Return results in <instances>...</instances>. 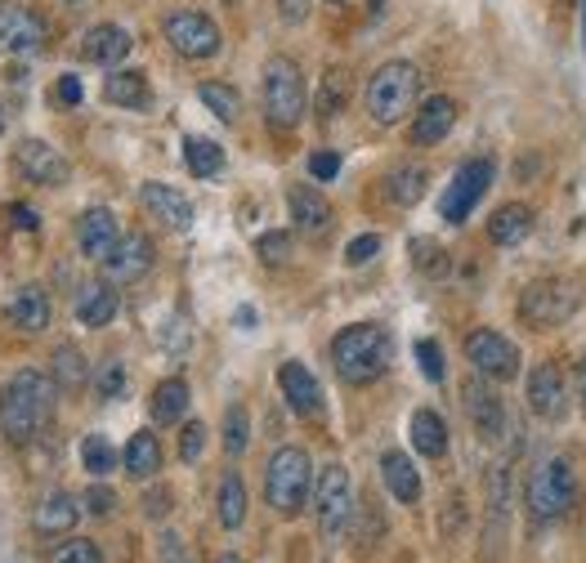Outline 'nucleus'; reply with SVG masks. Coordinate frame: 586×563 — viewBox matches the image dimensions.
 Instances as JSON below:
<instances>
[{"mask_svg": "<svg viewBox=\"0 0 586 563\" xmlns=\"http://www.w3.org/2000/svg\"><path fill=\"white\" fill-rule=\"evenodd\" d=\"M54 407H59V385L54 375L46 371H18L14 381L0 389V438L14 443V447H27L46 434V425L54 421Z\"/></svg>", "mask_w": 586, "mask_h": 563, "instance_id": "nucleus-1", "label": "nucleus"}, {"mask_svg": "<svg viewBox=\"0 0 586 563\" xmlns=\"http://www.w3.org/2000/svg\"><path fill=\"white\" fill-rule=\"evenodd\" d=\"M394 362V335L381 322H354L332 335V367L345 385H372Z\"/></svg>", "mask_w": 586, "mask_h": 563, "instance_id": "nucleus-2", "label": "nucleus"}, {"mask_svg": "<svg viewBox=\"0 0 586 563\" xmlns=\"http://www.w3.org/2000/svg\"><path fill=\"white\" fill-rule=\"evenodd\" d=\"M421 103V67L408 59H390L372 72L368 81V117L377 126H398L408 121Z\"/></svg>", "mask_w": 586, "mask_h": 563, "instance_id": "nucleus-3", "label": "nucleus"}, {"mask_svg": "<svg viewBox=\"0 0 586 563\" xmlns=\"http://www.w3.org/2000/svg\"><path fill=\"white\" fill-rule=\"evenodd\" d=\"M314 492V461L305 447H278L265 465V501L273 514L296 519Z\"/></svg>", "mask_w": 586, "mask_h": 563, "instance_id": "nucleus-4", "label": "nucleus"}, {"mask_svg": "<svg viewBox=\"0 0 586 563\" xmlns=\"http://www.w3.org/2000/svg\"><path fill=\"white\" fill-rule=\"evenodd\" d=\"M260 99H265V121L273 130H296L309 112V94H305V77H301V63L273 54L265 63V77H260Z\"/></svg>", "mask_w": 586, "mask_h": 563, "instance_id": "nucleus-5", "label": "nucleus"}, {"mask_svg": "<svg viewBox=\"0 0 586 563\" xmlns=\"http://www.w3.org/2000/svg\"><path fill=\"white\" fill-rule=\"evenodd\" d=\"M577 305H582V286L573 278H537L520 295V322L551 331V327L569 322L577 314Z\"/></svg>", "mask_w": 586, "mask_h": 563, "instance_id": "nucleus-6", "label": "nucleus"}, {"mask_svg": "<svg viewBox=\"0 0 586 563\" xmlns=\"http://www.w3.org/2000/svg\"><path fill=\"white\" fill-rule=\"evenodd\" d=\"M577 506V474L569 457L542 461L537 474L528 478V510L537 523H556Z\"/></svg>", "mask_w": 586, "mask_h": 563, "instance_id": "nucleus-7", "label": "nucleus"}, {"mask_svg": "<svg viewBox=\"0 0 586 563\" xmlns=\"http://www.w3.org/2000/svg\"><path fill=\"white\" fill-rule=\"evenodd\" d=\"M314 514H318V528L322 537H341L354 519V483H349V470L341 461L322 465L318 474V487H314Z\"/></svg>", "mask_w": 586, "mask_h": 563, "instance_id": "nucleus-8", "label": "nucleus"}, {"mask_svg": "<svg viewBox=\"0 0 586 563\" xmlns=\"http://www.w3.org/2000/svg\"><path fill=\"white\" fill-rule=\"evenodd\" d=\"M162 31H166L170 50H175L179 59H189V63L215 59L219 46H225V36H219L215 18H211V14H198V10H175V14H166Z\"/></svg>", "mask_w": 586, "mask_h": 563, "instance_id": "nucleus-9", "label": "nucleus"}, {"mask_svg": "<svg viewBox=\"0 0 586 563\" xmlns=\"http://www.w3.org/2000/svg\"><path fill=\"white\" fill-rule=\"evenodd\" d=\"M466 358L493 385L515 381V375H520V349H515V341H506V335L493 331V327H480V331L466 335Z\"/></svg>", "mask_w": 586, "mask_h": 563, "instance_id": "nucleus-10", "label": "nucleus"}, {"mask_svg": "<svg viewBox=\"0 0 586 563\" xmlns=\"http://www.w3.org/2000/svg\"><path fill=\"white\" fill-rule=\"evenodd\" d=\"M493 179H497V166H493L488 157L466 162V166L453 175L444 202H438V215H444L448 223H466V219H470V210L480 206V197L488 193V183H493Z\"/></svg>", "mask_w": 586, "mask_h": 563, "instance_id": "nucleus-11", "label": "nucleus"}, {"mask_svg": "<svg viewBox=\"0 0 586 563\" xmlns=\"http://www.w3.org/2000/svg\"><path fill=\"white\" fill-rule=\"evenodd\" d=\"M461 407H466L474 434H480L484 443H501V438H506V402H501V394L493 389V381H484V375L466 381V385H461Z\"/></svg>", "mask_w": 586, "mask_h": 563, "instance_id": "nucleus-12", "label": "nucleus"}, {"mask_svg": "<svg viewBox=\"0 0 586 563\" xmlns=\"http://www.w3.org/2000/svg\"><path fill=\"white\" fill-rule=\"evenodd\" d=\"M153 259H157V255H153V242H149V238H143V233H122L117 246L99 259V265H103V282L130 286V282H139V278H149Z\"/></svg>", "mask_w": 586, "mask_h": 563, "instance_id": "nucleus-13", "label": "nucleus"}, {"mask_svg": "<svg viewBox=\"0 0 586 563\" xmlns=\"http://www.w3.org/2000/svg\"><path fill=\"white\" fill-rule=\"evenodd\" d=\"M14 166H18V175H23L27 183H36V188H63V183L72 179L67 157L59 153L54 143H46V139H23L18 153H14Z\"/></svg>", "mask_w": 586, "mask_h": 563, "instance_id": "nucleus-14", "label": "nucleus"}, {"mask_svg": "<svg viewBox=\"0 0 586 563\" xmlns=\"http://www.w3.org/2000/svg\"><path fill=\"white\" fill-rule=\"evenodd\" d=\"M278 385H282L286 407L296 411L301 421H318L322 417V385H318V375L305 362H282L278 367Z\"/></svg>", "mask_w": 586, "mask_h": 563, "instance_id": "nucleus-15", "label": "nucleus"}, {"mask_svg": "<svg viewBox=\"0 0 586 563\" xmlns=\"http://www.w3.org/2000/svg\"><path fill=\"white\" fill-rule=\"evenodd\" d=\"M528 411L542 421H560L564 417V407H569V394H564V371L556 362H537L533 375H528Z\"/></svg>", "mask_w": 586, "mask_h": 563, "instance_id": "nucleus-16", "label": "nucleus"}, {"mask_svg": "<svg viewBox=\"0 0 586 563\" xmlns=\"http://www.w3.org/2000/svg\"><path fill=\"white\" fill-rule=\"evenodd\" d=\"M139 202H143V210H149L157 223H166V229H175V233L193 229V202L179 193V188L149 179V183L139 188Z\"/></svg>", "mask_w": 586, "mask_h": 563, "instance_id": "nucleus-17", "label": "nucleus"}, {"mask_svg": "<svg viewBox=\"0 0 586 563\" xmlns=\"http://www.w3.org/2000/svg\"><path fill=\"white\" fill-rule=\"evenodd\" d=\"M286 210H291V223H296L305 238L327 233V229H332V219H336L332 202H327L314 183H291L286 188Z\"/></svg>", "mask_w": 586, "mask_h": 563, "instance_id": "nucleus-18", "label": "nucleus"}, {"mask_svg": "<svg viewBox=\"0 0 586 563\" xmlns=\"http://www.w3.org/2000/svg\"><path fill=\"white\" fill-rule=\"evenodd\" d=\"M453 126H457V99H448V94H434V99L417 103L408 139H412L417 148H434V143H444V139L453 135Z\"/></svg>", "mask_w": 586, "mask_h": 563, "instance_id": "nucleus-19", "label": "nucleus"}, {"mask_svg": "<svg viewBox=\"0 0 586 563\" xmlns=\"http://www.w3.org/2000/svg\"><path fill=\"white\" fill-rule=\"evenodd\" d=\"M50 41V27L36 10H5L0 14V50L10 54H36Z\"/></svg>", "mask_w": 586, "mask_h": 563, "instance_id": "nucleus-20", "label": "nucleus"}, {"mask_svg": "<svg viewBox=\"0 0 586 563\" xmlns=\"http://www.w3.org/2000/svg\"><path fill=\"white\" fill-rule=\"evenodd\" d=\"M5 322L14 331H23V335H41L50 327V295H46V286H36V282L18 286L5 299Z\"/></svg>", "mask_w": 586, "mask_h": 563, "instance_id": "nucleus-21", "label": "nucleus"}, {"mask_svg": "<svg viewBox=\"0 0 586 563\" xmlns=\"http://www.w3.org/2000/svg\"><path fill=\"white\" fill-rule=\"evenodd\" d=\"M135 50V36L117 23H99L81 36V59L86 63H99V67H117L126 54Z\"/></svg>", "mask_w": 586, "mask_h": 563, "instance_id": "nucleus-22", "label": "nucleus"}, {"mask_svg": "<svg viewBox=\"0 0 586 563\" xmlns=\"http://www.w3.org/2000/svg\"><path fill=\"white\" fill-rule=\"evenodd\" d=\"M117 238H122V229H117V215L113 210H103V206L81 210V219H77V246H81L86 259H103L107 251L117 246Z\"/></svg>", "mask_w": 586, "mask_h": 563, "instance_id": "nucleus-23", "label": "nucleus"}, {"mask_svg": "<svg viewBox=\"0 0 586 563\" xmlns=\"http://www.w3.org/2000/svg\"><path fill=\"white\" fill-rule=\"evenodd\" d=\"M81 514H86V510H81V501L72 497V492H50V497H41V506H36L31 528L41 533V537H63V533L77 528Z\"/></svg>", "mask_w": 586, "mask_h": 563, "instance_id": "nucleus-24", "label": "nucleus"}, {"mask_svg": "<svg viewBox=\"0 0 586 563\" xmlns=\"http://www.w3.org/2000/svg\"><path fill=\"white\" fill-rule=\"evenodd\" d=\"M117 309H122V299H117L113 282H90V286H81L77 305H72V314H77V322H81V327H90V331L107 327V322L117 318Z\"/></svg>", "mask_w": 586, "mask_h": 563, "instance_id": "nucleus-25", "label": "nucleus"}, {"mask_svg": "<svg viewBox=\"0 0 586 563\" xmlns=\"http://www.w3.org/2000/svg\"><path fill=\"white\" fill-rule=\"evenodd\" d=\"M381 478H385L394 501H403V506H417L421 501V474H417V465H412L408 452H385L381 457Z\"/></svg>", "mask_w": 586, "mask_h": 563, "instance_id": "nucleus-26", "label": "nucleus"}, {"mask_svg": "<svg viewBox=\"0 0 586 563\" xmlns=\"http://www.w3.org/2000/svg\"><path fill=\"white\" fill-rule=\"evenodd\" d=\"M162 443H157V434L153 430H139V434H130V443H126V452H122V465H126V474L130 478H157L162 474Z\"/></svg>", "mask_w": 586, "mask_h": 563, "instance_id": "nucleus-27", "label": "nucleus"}, {"mask_svg": "<svg viewBox=\"0 0 586 563\" xmlns=\"http://www.w3.org/2000/svg\"><path fill=\"white\" fill-rule=\"evenodd\" d=\"M408 434H412V447H417L425 461H438V457L448 452V425H444V417H438V411H430V407H417V411H412Z\"/></svg>", "mask_w": 586, "mask_h": 563, "instance_id": "nucleus-28", "label": "nucleus"}, {"mask_svg": "<svg viewBox=\"0 0 586 563\" xmlns=\"http://www.w3.org/2000/svg\"><path fill=\"white\" fill-rule=\"evenodd\" d=\"M103 99L107 103H117V107H130V112H139V107H149V77L143 72H135V67H113V77L103 81Z\"/></svg>", "mask_w": 586, "mask_h": 563, "instance_id": "nucleus-29", "label": "nucleus"}, {"mask_svg": "<svg viewBox=\"0 0 586 563\" xmlns=\"http://www.w3.org/2000/svg\"><path fill=\"white\" fill-rule=\"evenodd\" d=\"M184 411H189V381L184 375H166L149 398V417L157 425H175V421H184Z\"/></svg>", "mask_w": 586, "mask_h": 563, "instance_id": "nucleus-30", "label": "nucleus"}, {"mask_svg": "<svg viewBox=\"0 0 586 563\" xmlns=\"http://www.w3.org/2000/svg\"><path fill=\"white\" fill-rule=\"evenodd\" d=\"M528 233H533V210H528L524 202H506V206H497V215L488 219V238H493L497 246H520Z\"/></svg>", "mask_w": 586, "mask_h": 563, "instance_id": "nucleus-31", "label": "nucleus"}, {"mask_svg": "<svg viewBox=\"0 0 586 563\" xmlns=\"http://www.w3.org/2000/svg\"><path fill=\"white\" fill-rule=\"evenodd\" d=\"M215 514H219V528L238 533L246 523V483L238 470H229L225 478H219V501H215Z\"/></svg>", "mask_w": 586, "mask_h": 563, "instance_id": "nucleus-32", "label": "nucleus"}, {"mask_svg": "<svg viewBox=\"0 0 586 563\" xmlns=\"http://www.w3.org/2000/svg\"><path fill=\"white\" fill-rule=\"evenodd\" d=\"M345 103H349V72H345V67H327L322 81H318V103H314L318 117H322V121L341 117Z\"/></svg>", "mask_w": 586, "mask_h": 563, "instance_id": "nucleus-33", "label": "nucleus"}, {"mask_svg": "<svg viewBox=\"0 0 586 563\" xmlns=\"http://www.w3.org/2000/svg\"><path fill=\"white\" fill-rule=\"evenodd\" d=\"M50 375H54V385H63V389H81L90 381V362H86V354L77 345H59L50 354Z\"/></svg>", "mask_w": 586, "mask_h": 563, "instance_id": "nucleus-34", "label": "nucleus"}, {"mask_svg": "<svg viewBox=\"0 0 586 563\" xmlns=\"http://www.w3.org/2000/svg\"><path fill=\"white\" fill-rule=\"evenodd\" d=\"M425 183H430L425 166H398V170H390V179H385V193H390L394 206H417V202L425 197Z\"/></svg>", "mask_w": 586, "mask_h": 563, "instance_id": "nucleus-35", "label": "nucleus"}, {"mask_svg": "<svg viewBox=\"0 0 586 563\" xmlns=\"http://www.w3.org/2000/svg\"><path fill=\"white\" fill-rule=\"evenodd\" d=\"M184 166H189V175L211 179V175L225 170V148H219L215 139H198V135H189V139H184Z\"/></svg>", "mask_w": 586, "mask_h": 563, "instance_id": "nucleus-36", "label": "nucleus"}, {"mask_svg": "<svg viewBox=\"0 0 586 563\" xmlns=\"http://www.w3.org/2000/svg\"><path fill=\"white\" fill-rule=\"evenodd\" d=\"M117 461H122L117 447L107 443L103 434H86V438H81V465H86L90 478H107V474L117 470Z\"/></svg>", "mask_w": 586, "mask_h": 563, "instance_id": "nucleus-37", "label": "nucleus"}, {"mask_svg": "<svg viewBox=\"0 0 586 563\" xmlns=\"http://www.w3.org/2000/svg\"><path fill=\"white\" fill-rule=\"evenodd\" d=\"M198 99H202L225 126H233L238 112H242V94H238L233 86H225V81H202V86H198Z\"/></svg>", "mask_w": 586, "mask_h": 563, "instance_id": "nucleus-38", "label": "nucleus"}, {"mask_svg": "<svg viewBox=\"0 0 586 563\" xmlns=\"http://www.w3.org/2000/svg\"><path fill=\"white\" fill-rule=\"evenodd\" d=\"M246 443H251V421H246V407H229L225 411V452L229 457H242L246 452Z\"/></svg>", "mask_w": 586, "mask_h": 563, "instance_id": "nucleus-39", "label": "nucleus"}, {"mask_svg": "<svg viewBox=\"0 0 586 563\" xmlns=\"http://www.w3.org/2000/svg\"><path fill=\"white\" fill-rule=\"evenodd\" d=\"M94 394H99V398H107V402L122 398V394H126V362L107 358V362L94 371Z\"/></svg>", "mask_w": 586, "mask_h": 563, "instance_id": "nucleus-40", "label": "nucleus"}, {"mask_svg": "<svg viewBox=\"0 0 586 563\" xmlns=\"http://www.w3.org/2000/svg\"><path fill=\"white\" fill-rule=\"evenodd\" d=\"M412 265L421 269V273H430V278H444L448 273V265H453V259L444 255V246H434V242H412Z\"/></svg>", "mask_w": 586, "mask_h": 563, "instance_id": "nucleus-41", "label": "nucleus"}, {"mask_svg": "<svg viewBox=\"0 0 586 563\" xmlns=\"http://www.w3.org/2000/svg\"><path fill=\"white\" fill-rule=\"evenodd\" d=\"M54 563H103V550L90 537H72L54 550Z\"/></svg>", "mask_w": 586, "mask_h": 563, "instance_id": "nucleus-42", "label": "nucleus"}, {"mask_svg": "<svg viewBox=\"0 0 586 563\" xmlns=\"http://www.w3.org/2000/svg\"><path fill=\"white\" fill-rule=\"evenodd\" d=\"M81 510H86V514H94V519H107V514L117 510V492H113V487H103V483H94V487H86Z\"/></svg>", "mask_w": 586, "mask_h": 563, "instance_id": "nucleus-43", "label": "nucleus"}, {"mask_svg": "<svg viewBox=\"0 0 586 563\" xmlns=\"http://www.w3.org/2000/svg\"><path fill=\"white\" fill-rule=\"evenodd\" d=\"M255 251H260L265 265H286V255H291V233L273 229V233H265L260 242H255Z\"/></svg>", "mask_w": 586, "mask_h": 563, "instance_id": "nucleus-44", "label": "nucleus"}, {"mask_svg": "<svg viewBox=\"0 0 586 563\" xmlns=\"http://www.w3.org/2000/svg\"><path fill=\"white\" fill-rule=\"evenodd\" d=\"M417 362H421V375L425 381H444V349H438L434 341H417Z\"/></svg>", "mask_w": 586, "mask_h": 563, "instance_id": "nucleus-45", "label": "nucleus"}, {"mask_svg": "<svg viewBox=\"0 0 586 563\" xmlns=\"http://www.w3.org/2000/svg\"><path fill=\"white\" fill-rule=\"evenodd\" d=\"M202 447H206V425H202V421H189L184 434H179V461L193 465V461L202 457Z\"/></svg>", "mask_w": 586, "mask_h": 563, "instance_id": "nucleus-46", "label": "nucleus"}, {"mask_svg": "<svg viewBox=\"0 0 586 563\" xmlns=\"http://www.w3.org/2000/svg\"><path fill=\"white\" fill-rule=\"evenodd\" d=\"M377 251H381V238H377V233H362V238H354V242L345 246V265H349V269H362L368 259H377Z\"/></svg>", "mask_w": 586, "mask_h": 563, "instance_id": "nucleus-47", "label": "nucleus"}, {"mask_svg": "<svg viewBox=\"0 0 586 563\" xmlns=\"http://www.w3.org/2000/svg\"><path fill=\"white\" fill-rule=\"evenodd\" d=\"M309 175H314L318 183L336 179V175H341V153H327V148H322V153H314V157H309Z\"/></svg>", "mask_w": 586, "mask_h": 563, "instance_id": "nucleus-48", "label": "nucleus"}, {"mask_svg": "<svg viewBox=\"0 0 586 563\" xmlns=\"http://www.w3.org/2000/svg\"><path fill=\"white\" fill-rule=\"evenodd\" d=\"M309 14H314V0H278V18L286 27H301Z\"/></svg>", "mask_w": 586, "mask_h": 563, "instance_id": "nucleus-49", "label": "nucleus"}, {"mask_svg": "<svg viewBox=\"0 0 586 563\" xmlns=\"http://www.w3.org/2000/svg\"><path fill=\"white\" fill-rule=\"evenodd\" d=\"M54 99H59L63 107H77V103L86 99V90H81V77H72V72H63V77H59V86H54Z\"/></svg>", "mask_w": 586, "mask_h": 563, "instance_id": "nucleus-50", "label": "nucleus"}, {"mask_svg": "<svg viewBox=\"0 0 586 563\" xmlns=\"http://www.w3.org/2000/svg\"><path fill=\"white\" fill-rule=\"evenodd\" d=\"M170 487H153V492L149 497H143V514H149V519H166L170 514Z\"/></svg>", "mask_w": 586, "mask_h": 563, "instance_id": "nucleus-51", "label": "nucleus"}, {"mask_svg": "<svg viewBox=\"0 0 586 563\" xmlns=\"http://www.w3.org/2000/svg\"><path fill=\"white\" fill-rule=\"evenodd\" d=\"M10 219H14V229H23V233H36V229H41V215H36L31 206H23V202L10 206Z\"/></svg>", "mask_w": 586, "mask_h": 563, "instance_id": "nucleus-52", "label": "nucleus"}, {"mask_svg": "<svg viewBox=\"0 0 586 563\" xmlns=\"http://www.w3.org/2000/svg\"><path fill=\"white\" fill-rule=\"evenodd\" d=\"M577 385H582V398H586V358L577 362Z\"/></svg>", "mask_w": 586, "mask_h": 563, "instance_id": "nucleus-53", "label": "nucleus"}, {"mask_svg": "<svg viewBox=\"0 0 586 563\" xmlns=\"http://www.w3.org/2000/svg\"><path fill=\"white\" fill-rule=\"evenodd\" d=\"M219 563H242V559H233V554H225V559H219Z\"/></svg>", "mask_w": 586, "mask_h": 563, "instance_id": "nucleus-54", "label": "nucleus"}, {"mask_svg": "<svg viewBox=\"0 0 586 563\" xmlns=\"http://www.w3.org/2000/svg\"><path fill=\"white\" fill-rule=\"evenodd\" d=\"M225 5H242V0H225Z\"/></svg>", "mask_w": 586, "mask_h": 563, "instance_id": "nucleus-55", "label": "nucleus"}, {"mask_svg": "<svg viewBox=\"0 0 586 563\" xmlns=\"http://www.w3.org/2000/svg\"><path fill=\"white\" fill-rule=\"evenodd\" d=\"M63 5H77V0H63Z\"/></svg>", "mask_w": 586, "mask_h": 563, "instance_id": "nucleus-56", "label": "nucleus"}, {"mask_svg": "<svg viewBox=\"0 0 586 563\" xmlns=\"http://www.w3.org/2000/svg\"><path fill=\"white\" fill-rule=\"evenodd\" d=\"M0 130H5V121H0Z\"/></svg>", "mask_w": 586, "mask_h": 563, "instance_id": "nucleus-57", "label": "nucleus"}]
</instances>
